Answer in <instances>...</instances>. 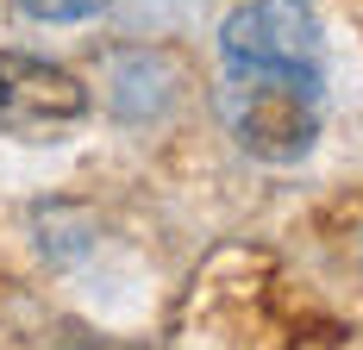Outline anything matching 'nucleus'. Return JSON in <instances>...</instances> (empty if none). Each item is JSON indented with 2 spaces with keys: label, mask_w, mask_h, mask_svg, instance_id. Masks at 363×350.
Masks as SVG:
<instances>
[{
  "label": "nucleus",
  "mask_w": 363,
  "mask_h": 350,
  "mask_svg": "<svg viewBox=\"0 0 363 350\" xmlns=\"http://www.w3.org/2000/svg\"><path fill=\"white\" fill-rule=\"evenodd\" d=\"M88 119V88L63 63L26 50H0V132L13 138H63Z\"/></svg>",
  "instance_id": "2"
},
{
  "label": "nucleus",
  "mask_w": 363,
  "mask_h": 350,
  "mask_svg": "<svg viewBox=\"0 0 363 350\" xmlns=\"http://www.w3.org/2000/svg\"><path fill=\"white\" fill-rule=\"evenodd\" d=\"M19 6H26L32 19H57V26H63V19H94L107 0H19Z\"/></svg>",
  "instance_id": "4"
},
{
  "label": "nucleus",
  "mask_w": 363,
  "mask_h": 350,
  "mask_svg": "<svg viewBox=\"0 0 363 350\" xmlns=\"http://www.w3.org/2000/svg\"><path fill=\"white\" fill-rule=\"evenodd\" d=\"M219 50L225 63H301L320 69V19L307 0H251L219 26Z\"/></svg>",
  "instance_id": "3"
},
{
  "label": "nucleus",
  "mask_w": 363,
  "mask_h": 350,
  "mask_svg": "<svg viewBox=\"0 0 363 350\" xmlns=\"http://www.w3.org/2000/svg\"><path fill=\"white\" fill-rule=\"evenodd\" d=\"M219 113L232 138L263 163H301L320 138V69L301 63H225Z\"/></svg>",
  "instance_id": "1"
}]
</instances>
